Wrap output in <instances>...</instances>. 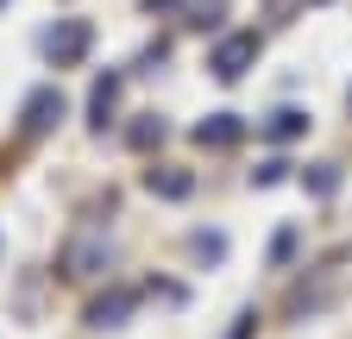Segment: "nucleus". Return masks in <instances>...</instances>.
<instances>
[{
	"instance_id": "f8f14e48",
	"label": "nucleus",
	"mask_w": 352,
	"mask_h": 339,
	"mask_svg": "<svg viewBox=\"0 0 352 339\" xmlns=\"http://www.w3.org/2000/svg\"><path fill=\"white\" fill-rule=\"evenodd\" d=\"M283 170H289V163L271 157V163H258V170H252V183H258V189H271V183H283Z\"/></svg>"
},
{
	"instance_id": "0eeeda50",
	"label": "nucleus",
	"mask_w": 352,
	"mask_h": 339,
	"mask_svg": "<svg viewBox=\"0 0 352 339\" xmlns=\"http://www.w3.org/2000/svg\"><path fill=\"white\" fill-rule=\"evenodd\" d=\"M145 183H151V195H170V201H183V195L195 189V183L183 176V170H151V176H145Z\"/></svg>"
},
{
	"instance_id": "ddd939ff",
	"label": "nucleus",
	"mask_w": 352,
	"mask_h": 339,
	"mask_svg": "<svg viewBox=\"0 0 352 339\" xmlns=\"http://www.w3.org/2000/svg\"><path fill=\"white\" fill-rule=\"evenodd\" d=\"M145 7H164V0H145Z\"/></svg>"
},
{
	"instance_id": "f257e3e1",
	"label": "nucleus",
	"mask_w": 352,
	"mask_h": 339,
	"mask_svg": "<svg viewBox=\"0 0 352 339\" xmlns=\"http://www.w3.org/2000/svg\"><path fill=\"white\" fill-rule=\"evenodd\" d=\"M88 45H95V25H88V19H57L51 32H44V57H51L57 69L82 63V57H88Z\"/></svg>"
},
{
	"instance_id": "7ed1b4c3",
	"label": "nucleus",
	"mask_w": 352,
	"mask_h": 339,
	"mask_svg": "<svg viewBox=\"0 0 352 339\" xmlns=\"http://www.w3.org/2000/svg\"><path fill=\"white\" fill-rule=\"evenodd\" d=\"M63 119V89H32L25 107H19V126L25 132H51V126Z\"/></svg>"
},
{
	"instance_id": "6e6552de",
	"label": "nucleus",
	"mask_w": 352,
	"mask_h": 339,
	"mask_svg": "<svg viewBox=\"0 0 352 339\" xmlns=\"http://www.w3.org/2000/svg\"><path fill=\"white\" fill-rule=\"evenodd\" d=\"M126 308H132V295L120 289V295H107V302L88 308V320H95V327H120V320H126Z\"/></svg>"
},
{
	"instance_id": "f03ea898",
	"label": "nucleus",
	"mask_w": 352,
	"mask_h": 339,
	"mask_svg": "<svg viewBox=\"0 0 352 339\" xmlns=\"http://www.w3.org/2000/svg\"><path fill=\"white\" fill-rule=\"evenodd\" d=\"M252 63H258V32H233V38H220L214 57H208V69H214L220 82H239Z\"/></svg>"
},
{
	"instance_id": "9d476101",
	"label": "nucleus",
	"mask_w": 352,
	"mask_h": 339,
	"mask_svg": "<svg viewBox=\"0 0 352 339\" xmlns=\"http://www.w3.org/2000/svg\"><path fill=\"white\" fill-rule=\"evenodd\" d=\"M302 189H315V195H333V189H340V170H333V163H315V170L302 176Z\"/></svg>"
},
{
	"instance_id": "39448f33",
	"label": "nucleus",
	"mask_w": 352,
	"mask_h": 339,
	"mask_svg": "<svg viewBox=\"0 0 352 339\" xmlns=\"http://www.w3.org/2000/svg\"><path fill=\"white\" fill-rule=\"evenodd\" d=\"M239 132H245V119H239V113H208V119L195 126V145H214V151H220V145H233Z\"/></svg>"
},
{
	"instance_id": "9b49d317",
	"label": "nucleus",
	"mask_w": 352,
	"mask_h": 339,
	"mask_svg": "<svg viewBox=\"0 0 352 339\" xmlns=\"http://www.w3.org/2000/svg\"><path fill=\"white\" fill-rule=\"evenodd\" d=\"M157 139H164V119H157V113H145L139 126H132V145H139V151H145V145H157Z\"/></svg>"
},
{
	"instance_id": "423d86ee",
	"label": "nucleus",
	"mask_w": 352,
	"mask_h": 339,
	"mask_svg": "<svg viewBox=\"0 0 352 339\" xmlns=\"http://www.w3.org/2000/svg\"><path fill=\"white\" fill-rule=\"evenodd\" d=\"M113 101H120V75L107 69V75H95V95H88V119L107 132V119H113Z\"/></svg>"
},
{
	"instance_id": "20e7f679",
	"label": "nucleus",
	"mask_w": 352,
	"mask_h": 339,
	"mask_svg": "<svg viewBox=\"0 0 352 339\" xmlns=\"http://www.w3.org/2000/svg\"><path fill=\"white\" fill-rule=\"evenodd\" d=\"M107 258H113L107 239H101V233H88V239H76V245L63 251V270H69V277H101V270H107Z\"/></svg>"
},
{
	"instance_id": "1a4fd4ad",
	"label": "nucleus",
	"mask_w": 352,
	"mask_h": 339,
	"mask_svg": "<svg viewBox=\"0 0 352 339\" xmlns=\"http://www.w3.org/2000/svg\"><path fill=\"white\" fill-rule=\"evenodd\" d=\"M302 126H308V113H296V107H277L271 119H264V132H271V139H296Z\"/></svg>"
}]
</instances>
